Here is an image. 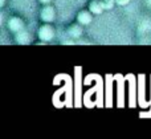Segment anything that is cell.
I'll list each match as a JSON object with an SVG mask.
<instances>
[{
	"label": "cell",
	"mask_w": 151,
	"mask_h": 139,
	"mask_svg": "<svg viewBox=\"0 0 151 139\" xmlns=\"http://www.w3.org/2000/svg\"><path fill=\"white\" fill-rule=\"evenodd\" d=\"M86 8H88V9L90 11L94 16L101 15V13L105 11V8H104V5H102L101 0H88Z\"/></svg>",
	"instance_id": "cell-6"
},
{
	"label": "cell",
	"mask_w": 151,
	"mask_h": 139,
	"mask_svg": "<svg viewBox=\"0 0 151 139\" xmlns=\"http://www.w3.org/2000/svg\"><path fill=\"white\" fill-rule=\"evenodd\" d=\"M66 34H68L70 39H80L83 34V25H81L78 21H74V23H70L68 27H66Z\"/></svg>",
	"instance_id": "cell-5"
},
{
	"label": "cell",
	"mask_w": 151,
	"mask_h": 139,
	"mask_svg": "<svg viewBox=\"0 0 151 139\" xmlns=\"http://www.w3.org/2000/svg\"><path fill=\"white\" fill-rule=\"evenodd\" d=\"M93 16L94 15L88 9V8L80 9L77 12V15H76V21H78V23L83 27H88V25H90L91 21H93Z\"/></svg>",
	"instance_id": "cell-4"
},
{
	"label": "cell",
	"mask_w": 151,
	"mask_h": 139,
	"mask_svg": "<svg viewBox=\"0 0 151 139\" xmlns=\"http://www.w3.org/2000/svg\"><path fill=\"white\" fill-rule=\"evenodd\" d=\"M7 29L11 32V33H17V32L23 31L25 29V21L21 16H17V15H12L8 17L7 20V24H5Z\"/></svg>",
	"instance_id": "cell-3"
},
{
	"label": "cell",
	"mask_w": 151,
	"mask_h": 139,
	"mask_svg": "<svg viewBox=\"0 0 151 139\" xmlns=\"http://www.w3.org/2000/svg\"><path fill=\"white\" fill-rule=\"evenodd\" d=\"M102 5H104L105 11H109V9H113L114 8V5L117 4L115 3V0H101Z\"/></svg>",
	"instance_id": "cell-8"
},
{
	"label": "cell",
	"mask_w": 151,
	"mask_h": 139,
	"mask_svg": "<svg viewBox=\"0 0 151 139\" xmlns=\"http://www.w3.org/2000/svg\"><path fill=\"white\" fill-rule=\"evenodd\" d=\"M37 1H39L41 5H45V4H50V3H52V0H37Z\"/></svg>",
	"instance_id": "cell-10"
},
{
	"label": "cell",
	"mask_w": 151,
	"mask_h": 139,
	"mask_svg": "<svg viewBox=\"0 0 151 139\" xmlns=\"http://www.w3.org/2000/svg\"><path fill=\"white\" fill-rule=\"evenodd\" d=\"M56 17H57V11H56L55 5L52 4L41 5V8L39 11V20L41 23H55Z\"/></svg>",
	"instance_id": "cell-2"
},
{
	"label": "cell",
	"mask_w": 151,
	"mask_h": 139,
	"mask_svg": "<svg viewBox=\"0 0 151 139\" xmlns=\"http://www.w3.org/2000/svg\"><path fill=\"white\" fill-rule=\"evenodd\" d=\"M130 1L131 0H115L117 5H119V7H125V5H127Z\"/></svg>",
	"instance_id": "cell-9"
},
{
	"label": "cell",
	"mask_w": 151,
	"mask_h": 139,
	"mask_svg": "<svg viewBox=\"0 0 151 139\" xmlns=\"http://www.w3.org/2000/svg\"><path fill=\"white\" fill-rule=\"evenodd\" d=\"M13 36H15V40H16L17 44H29V34L27 33L25 29H23V31L15 33Z\"/></svg>",
	"instance_id": "cell-7"
},
{
	"label": "cell",
	"mask_w": 151,
	"mask_h": 139,
	"mask_svg": "<svg viewBox=\"0 0 151 139\" xmlns=\"http://www.w3.org/2000/svg\"><path fill=\"white\" fill-rule=\"evenodd\" d=\"M56 36V28L53 23H41L37 28V39L44 41L45 44L50 42Z\"/></svg>",
	"instance_id": "cell-1"
},
{
	"label": "cell",
	"mask_w": 151,
	"mask_h": 139,
	"mask_svg": "<svg viewBox=\"0 0 151 139\" xmlns=\"http://www.w3.org/2000/svg\"><path fill=\"white\" fill-rule=\"evenodd\" d=\"M5 4V0H0V7H4Z\"/></svg>",
	"instance_id": "cell-11"
}]
</instances>
